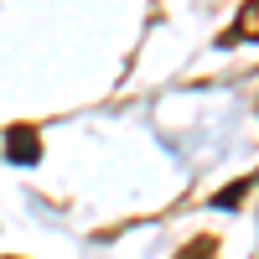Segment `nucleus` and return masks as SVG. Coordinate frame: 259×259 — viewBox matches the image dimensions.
Segmentation results:
<instances>
[{"instance_id": "1", "label": "nucleus", "mask_w": 259, "mask_h": 259, "mask_svg": "<svg viewBox=\"0 0 259 259\" xmlns=\"http://www.w3.org/2000/svg\"><path fill=\"white\" fill-rule=\"evenodd\" d=\"M6 150H11L21 166H31V161H36V135H31V130H11V135H6Z\"/></svg>"}]
</instances>
